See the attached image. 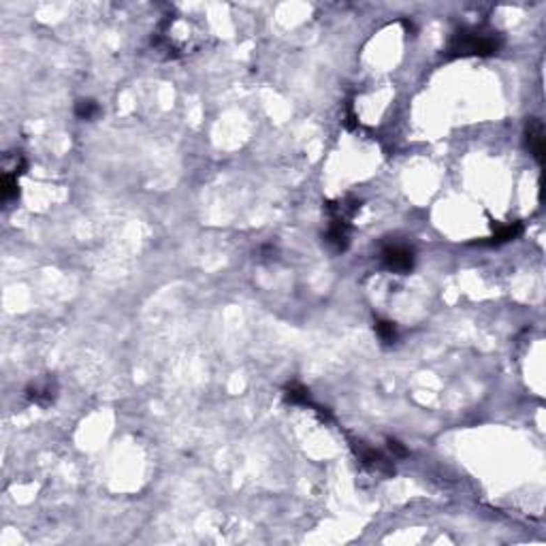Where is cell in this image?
Here are the masks:
<instances>
[{
	"label": "cell",
	"mask_w": 546,
	"mask_h": 546,
	"mask_svg": "<svg viewBox=\"0 0 546 546\" xmlns=\"http://www.w3.org/2000/svg\"><path fill=\"white\" fill-rule=\"evenodd\" d=\"M503 38L495 30L485 28H461L452 34L448 43V56L450 58H467V56H493L501 50Z\"/></svg>",
	"instance_id": "1"
},
{
	"label": "cell",
	"mask_w": 546,
	"mask_h": 546,
	"mask_svg": "<svg viewBox=\"0 0 546 546\" xmlns=\"http://www.w3.org/2000/svg\"><path fill=\"white\" fill-rule=\"evenodd\" d=\"M380 263L386 271L410 273L414 269V250L401 242H388L380 250Z\"/></svg>",
	"instance_id": "2"
},
{
	"label": "cell",
	"mask_w": 546,
	"mask_h": 546,
	"mask_svg": "<svg viewBox=\"0 0 546 546\" xmlns=\"http://www.w3.org/2000/svg\"><path fill=\"white\" fill-rule=\"evenodd\" d=\"M26 397L30 404H36L41 408H47L58 397V382L54 378H41L26 386Z\"/></svg>",
	"instance_id": "3"
},
{
	"label": "cell",
	"mask_w": 546,
	"mask_h": 546,
	"mask_svg": "<svg viewBox=\"0 0 546 546\" xmlns=\"http://www.w3.org/2000/svg\"><path fill=\"white\" fill-rule=\"evenodd\" d=\"M353 446H355V452H357L359 461H361L365 467H369V470L380 472V474H393V472H395V467L391 465V461H388L380 450L369 448V446H365V444H361V442H357V444H353Z\"/></svg>",
	"instance_id": "4"
},
{
	"label": "cell",
	"mask_w": 546,
	"mask_h": 546,
	"mask_svg": "<svg viewBox=\"0 0 546 546\" xmlns=\"http://www.w3.org/2000/svg\"><path fill=\"white\" fill-rule=\"evenodd\" d=\"M525 145H527L529 154L536 158V163L542 165L546 143H544V126L538 118H529L525 122Z\"/></svg>",
	"instance_id": "5"
},
{
	"label": "cell",
	"mask_w": 546,
	"mask_h": 546,
	"mask_svg": "<svg viewBox=\"0 0 546 546\" xmlns=\"http://www.w3.org/2000/svg\"><path fill=\"white\" fill-rule=\"evenodd\" d=\"M325 239H327V244L331 246L333 252H346L348 246H350V222L331 220Z\"/></svg>",
	"instance_id": "6"
},
{
	"label": "cell",
	"mask_w": 546,
	"mask_h": 546,
	"mask_svg": "<svg viewBox=\"0 0 546 546\" xmlns=\"http://www.w3.org/2000/svg\"><path fill=\"white\" fill-rule=\"evenodd\" d=\"M521 233H523V224L521 222H510V224L497 226V230L493 233V237H489L487 242H480V244L482 246H501V244L515 242Z\"/></svg>",
	"instance_id": "7"
},
{
	"label": "cell",
	"mask_w": 546,
	"mask_h": 546,
	"mask_svg": "<svg viewBox=\"0 0 546 546\" xmlns=\"http://www.w3.org/2000/svg\"><path fill=\"white\" fill-rule=\"evenodd\" d=\"M284 395L290 404H297V406H311V399H309V391L303 386V384H288L284 388Z\"/></svg>",
	"instance_id": "8"
},
{
	"label": "cell",
	"mask_w": 546,
	"mask_h": 546,
	"mask_svg": "<svg viewBox=\"0 0 546 546\" xmlns=\"http://www.w3.org/2000/svg\"><path fill=\"white\" fill-rule=\"evenodd\" d=\"M98 111H101V107L92 98H80L75 103V115L80 120H94L98 115Z\"/></svg>",
	"instance_id": "9"
},
{
	"label": "cell",
	"mask_w": 546,
	"mask_h": 546,
	"mask_svg": "<svg viewBox=\"0 0 546 546\" xmlns=\"http://www.w3.org/2000/svg\"><path fill=\"white\" fill-rule=\"evenodd\" d=\"M376 335L382 344H393L397 339V327L391 320H376Z\"/></svg>",
	"instance_id": "10"
},
{
	"label": "cell",
	"mask_w": 546,
	"mask_h": 546,
	"mask_svg": "<svg viewBox=\"0 0 546 546\" xmlns=\"http://www.w3.org/2000/svg\"><path fill=\"white\" fill-rule=\"evenodd\" d=\"M0 194H3V201L9 203L13 199L20 197V186H17V177L15 175H3V190H0Z\"/></svg>",
	"instance_id": "11"
},
{
	"label": "cell",
	"mask_w": 546,
	"mask_h": 546,
	"mask_svg": "<svg viewBox=\"0 0 546 546\" xmlns=\"http://www.w3.org/2000/svg\"><path fill=\"white\" fill-rule=\"evenodd\" d=\"M386 442H388V450H391L395 457H399V459H401V457H408V448H406L401 442H397V440H393V438H388Z\"/></svg>",
	"instance_id": "12"
}]
</instances>
